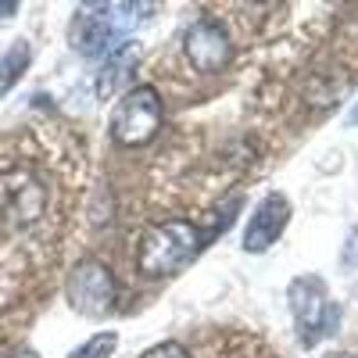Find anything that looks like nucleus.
<instances>
[{
    "mask_svg": "<svg viewBox=\"0 0 358 358\" xmlns=\"http://www.w3.org/2000/svg\"><path fill=\"white\" fill-rule=\"evenodd\" d=\"M29 62H33V47H29V40H15L4 57H0V97L11 94V90L18 86V79L29 72Z\"/></svg>",
    "mask_w": 358,
    "mask_h": 358,
    "instance_id": "obj_9",
    "label": "nucleus"
},
{
    "mask_svg": "<svg viewBox=\"0 0 358 358\" xmlns=\"http://www.w3.org/2000/svg\"><path fill=\"white\" fill-rule=\"evenodd\" d=\"M11 358H40V355H33V351H22V355H11Z\"/></svg>",
    "mask_w": 358,
    "mask_h": 358,
    "instance_id": "obj_14",
    "label": "nucleus"
},
{
    "mask_svg": "<svg viewBox=\"0 0 358 358\" xmlns=\"http://www.w3.org/2000/svg\"><path fill=\"white\" fill-rule=\"evenodd\" d=\"M147 4H86L72 22V47L86 57H108L126 43V33L143 22Z\"/></svg>",
    "mask_w": 358,
    "mask_h": 358,
    "instance_id": "obj_2",
    "label": "nucleus"
},
{
    "mask_svg": "<svg viewBox=\"0 0 358 358\" xmlns=\"http://www.w3.org/2000/svg\"><path fill=\"white\" fill-rule=\"evenodd\" d=\"M348 126H358V104L348 111Z\"/></svg>",
    "mask_w": 358,
    "mask_h": 358,
    "instance_id": "obj_13",
    "label": "nucleus"
},
{
    "mask_svg": "<svg viewBox=\"0 0 358 358\" xmlns=\"http://www.w3.org/2000/svg\"><path fill=\"white\" fill-rule=\"evenodd\" d=\"M204 233L190 219H165L151 222L136 241V273L147 280L176 276L201 255Z\"/></svg>",
    "mask_w": 358,
    "mask_h": 358,
    "instance_id": "obj_1",
    "label": "nucleus"
},
{
    "mask_svg": "<svg viewBox=\"0 0 358 358\" xmlns=\"http://www.w3.org/2000/svg\"><path fill=\"white\" fill-rule=\"evenodd\" d=\"M40 212H43V187L36 183V179H25L22 187H11V190H8V208H4V215H11L15 226L36 222Z\"/></svg>",
    "mask_w": 358,
    "mask_h": 358,
    "instance_id": "obj_8",
    "label": "nucleus"
},
{
    "mask_svg": "<svg viewBox=\"0 0 358 358\" xmlns=\"http://www.w3.org/2000/svg\"><path fill=\"white\" fill-rule=\"evenodd\" d=\"M162 94L151 83H140L126 90L122 101L111 111V136L122 147H143L151 143L162 129Z\"/></svg>",
    "mask_w": 358,
    "mask_h": 358,
    "instance_id": "obj_4",
    "label": "nucleus"
},
{
    "mask_svg": "<svg viewBox=\"0 0 358 358\" xmlns=\"http://www.w3.org/2000/svg\"><path fill=\"white\" fill-rule=\"evenodd\" d=\"M65 297H69L72 312L86 319H104L115 312V301H118L115 273L101 258H83L72 265V273L65 280Z\"/></svg>",
    "mask_w": 358,
    "mask_h": 358,
    "instance_id": "obj_5",
    "label": "nucleus"
},
{
    "mask_svg": "<svg viewBox=\"0 0 358 358\" xmlns=\"http://www.w3.org/2000/svg\"><path fill=\"white\" fill-rule=\"evenodd\" d=\"M183 54L194 72L201 76H215L222 72L229 62H233V43H229V33L219 18H197L187 36H183Z\"/></svg>",
    "mask_w": 358,
    "mask_h": 358,
    "instance_id": "obj_6",
    "label": "nucleus"
},
{
    "mask_svg": "<svg viewBox=\"0 0 358 358\" xmlns=\"http://www.w3.org/2000/svg\"><path fill=\"white\" fill-rule=\"evenodd\" d=\"M287 301H290V315H294V326H297V341L305 348L319 344L326 334H334V326L341 319V308L334 305L330 290L326 283L312 273L290 280L287 287Z\"/></svg>",
    "mask_w": 358,
    "mask_h": 358,
    "instance_id": "obj_3",
    "label": "nucleus"
},
{
    "mask_svg": "<svg viewBox=\"0 0 358 358\" xmlns=\"http://www.w3.org/2000/svg\"><path fill=\"white\" fill-rule=\"evenodd\" d=\"M115 344H118L115 334H97V337H90L79 351H72L69 358H108L115 351Z\"/></svg>",
    "mask_w": 358,
    "mask_h": 358,
    "instance_id": "obj_11",
    "label": "nucleus"
},
{
    "mask_svg": "<svg viewBox=\"0 0 358 358\" xmlns=\"http://www.w3.org/2000/svg\"><path fill=\"white\" fill-rule=\"evenodd\" d=\"M136 62V47H129V43H122L118 50H111L108 57H104V69H101V79H97V94L101 97H108L111 90H115V83L126 76V69Z\"/></svg>",
    "mask_w": 358,
    "mask_h": 358,
    "instance_id": "obj_10",
    "label": "nucleus"
},
{
    "mask_svg": "<svg viewBox=\"0 0 358 358\" xmlns=\"http://www.w3.org/2000/svg\"><path fill=\"white\" fill-rule=\"evenodd\" d=\"M337 358H351V355H337Z\"/></svg>",
    "mask_w": 358,
    "mask_h": 358,
    "instance_id": "obj_15",
    "label": "nucleus"
},
{
    "mask_svg": "<svg viewBox=\"0 0 358 358\" xmlns=\"http://www.w3.org/2000/svg\"><path fill=\"white\" fill-rule=\"evenodd\" d=\"M140 358H190V351L179 344V341H162V344H155V348H147Z\"/></svg>",
    "mask_w": 358,
    "mask_h": 358,
    "instance_id": "obj_12",
    "label": "nucleus"
},
{
    "mask_svg": "<svg viewBox=\"0 0 358 358\" xmlns=\"http://www.w3.org/2000/svg\"><path fill=\"white\" fill-rule=\"evenodd\" d=\"M287 222H290V201L283 194H265L255 204V212H251V219L244 226V251L265 255L283 236Z\"/></svg>",
    "mask_w": 358,
    "mask_h": 358,
    "instance_id": "obj_7",
    "label": "nucleus"
}]
</instances>
